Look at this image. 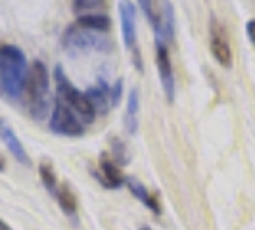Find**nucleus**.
<instances>
[{
  "mask_svg": "<svg viewBox=\"0 0 255 230\" xmlns=\"http://www.w3.org/2000/svg\"><path fill=\"white\" fill-rule=\"evenodd\" d=\"M29 71L25 54L13 44L0 46V85L12 98H19L25 90V79Z\"/></svg>",
  "mask_w": 255,
  "mask_h": 230,
  "instance_id": "1",
  "label": "nucleus"
},
{
  "mask_svg": "<svg viewBox=\"0 0 255 230\" xmlns=\"http://www.w3.org/2000/svg\"><path fill=\"white\" fill-rule=\"evenodd\" d=\"M48 90H50V77L44 62L35 60L29 65L25 79V92L29 112L35 119H42L48 112Z\"/></svg>",
  "mask_w": 255,
  "mask_h": 230,
  "instance_id": "2",
  "label": "nucleus"
},
{
  "mask_svg": "<svg viewBox=\"0 0 255 230\" xmlns=\"http://www.w3.org/2000/svg\"><path fill=\"white\" fill-rule=\"evenodd\" d=\"M62 48L71 56H81V54H89V52H110L114 48V44L102 35L89 31V29H83L75 23L64 31Z\"/></svg>",
  "mask_w": 255,
  "mask_h": 230,
  "instance_id": "3",
  "label": "nucleus"
},
{
  "mask_svg": "<svg viewBox=\"0 0 255 230\" xmlns=\"http://www.w3.org/2000/svg\"><path fill=\"white\" fill-rule=\"evenodd\" d=\"M54 79H56V89H58V100H62L64 104H67L83 123H92L94 121V110L90 106L89 98L85 92H81L79 89H75V85L67 79L64 67L58 64L54 67Z\"/></svg>",
  "mask_w": 255,
  "mask_h": 230,
  "instance_id": "4",
  "label": "nucleus"
},
{
  "mask_svg": "<svg viewBox=\"0 0 255 230\" xmlns=\"http://www.w3.org/2000/svg\"><path fill=\"white\" fill-rule=\"evenodd\" d=\"M50 130L62 136H83L85 134V123L79 119V115L62 100H56L50 115Z\"/></svg>",
  "mask_w": 255,
  "mask_h": 230,
  "instance_id": "5",
  "label": "nucleus"
},
{
  "mask_svg": "<svg viewBox=\"0 0 255 230\" xmlns=\"http://www.w3.org/2000/svg\"><path fill=\"white\" fill-rule=\"evenodd\" d=\"M155 65H157V73L161 79V89L165 94L167 102H175V75H173V65L169 58L167 44L155 40Z\"/></svg>",
  "mask_w": 255,
  "mask_h": 230,
  "instance_id": "6",
  "label": "nucleus"
},
{
  "mask_svg": "<svg viewBox=\"0 0 255 230\" xmlns=\"http://www.w3.org/2000/svg\"><path fill=\"white\" fill-rule=\"evenodd\" d=\"M94 175H96V179L100 180V184H102L104 188H108V190L121 188L125 184V179H127L121 173L119 163L115 159H112L110 155H106V153L100 155V167H98V171H94Z\"/></svg>",
  "mask_w": 255,
  "mask_h": 230,
  "instance_id": "7",
  "label": "nucleus"
},
{
  "mask_svg": "<svg viewBox=\"0 0 255 230\" xmlns=\"http://www.w3.org/2000/svg\"><path fill=\"white\" fill-rule=\"evenodd\" d=\"M119 17H121V33L127 50L136 48V8L132 0H119Z\"/></svg>",
  "mask_w": 255,
  "mask_h": 230,
  "instance_id": "8",
  "label": "nucleus"
},
{
  "mask_svg": "<svg viewBox=\"0 0 255 230\" xmlns=\"http://www.w3.org/2000/svg\"><path fill=\"white\" fill-rule=\"evenodd\" d=\"M211 54L219 62V65L230 69L232 67V50H230L229 37L225 27L219 25L217 21H211Z\"/></svg>",
  "mask_w": 255,
  "mask_h": 230,
  "instance_id": "9",
  "label": "nucleus"
},
{
  "mask_svg": "<svg viewBox=\"0 0 255 230\" xmlns=\"http://www.w3.org/2000/svg\"><path fill=\"white\" fill-rule=\"evenodd\" d=\"M153 31H155V40H159L163 44L175 38V10H173L171 0H161V8L157 13V21L153 25Z\"/></svg>",
  "mask_w": 255,
  "mask_h": 230,
  "instance_id": "10",
  "label": "nucleus"
},
{
  "mask_svg": "<svg viewBox=\"0 0 255 230\" xmlns=\"http://www.w3.org/2000/svg\"><path fill=\"white\" fill-rule=\"evenodd\" d=\"M0 138H2L4 146L8 148V152L12 153L13 159H15L17 163H21V165H25V167L31 163V161H29V155H27V152H25V148H23V144H21V140L17 138V134H15L4 121H0Z\"/></svg>",
  "mask_w": 255,
  "mask_h": 230,
  "instance_id": "11",
  "label": "nucleus"
},
{
  "mask_svg": "<svg viewBox=\"0 0 255 230\" xmlns=\"http://www.w3.org/2000/svg\"><path fill=\"white\" fill-rule=\"evenodd\" d=\"M125 184H127V188L130 190V194H132L138 202H142V204L146 205L150 211H153L155 215H161V204H159L157 196L148 190L136 177H127V179H125Z\"/></svg>",
  "mask_w": 255,
  "mask_h": 230,
  "instance_id": "12",
  "label": "nucleus"
},
{
  "mask_svg": "<svg viewBox=\"0 0 255 230\" xmlns=\"http://www.w3.org/2000/svg\"><path fill=\"white\" fill-rule=\"evenodd\" d=\"M87 98H89L90 106L94 110L96 115H106L112 108V102H110V89L100 83V85H94V87H89L85 90Z\"/></svg>",
  "mask_w": 255,
  "mask_h": 230,
  "instance_id": "13",
  "label": "nucleus"
},
{
  "mask_svg": "<svg viewBox=\"0 0 255 230\" xmlns=\"http://www.w3.org/2000/svg\"><path fill=\"white\" fill-rule=\"evenodd\" d=\"M123 125L127 134H136L138 130V89H130L127 98V114L123 119Z\"/></svg>",
  "mask_w": 255,
  "mask_h": 230,
  "instance_id": "14",
  "label": "nucleus"
},
{
  "mask_svg": "<svg viewBox=\"0 0 255 230\" xmlns=\"http://www.w3.org/2000/svg\"><path fill=\"white\" fill-rule=\"evenodd\" d=\"M77 25L94 33H106L112 25V19L106 13H85L77 17Z\"/></svg>",
  "mask_w": 255,
  "mask_h": 230,
  "instance_id": "15",
  "label": "nucleus"
},
{
  "mask_svg": "<svg viewBox=\"0 0 255 230\" xmlns=\"http://www.w3.org/2000/svg\"><path fill=\"white\" fill-rule=\"evenodd\" d=\"M56 198H58V204H60V207H62V211H64L65 215L77 217L79 202H77L75 192L71 190V186H69L67 182L60 184V188H58V192H56Z\"/></svg>",
  "mask_w": 255,
  "mask_h": 230,
  "instance_id": "16",
  "label": "nucleus"
},
{
  "mask_svg": "<svg viewBox=\"0 0 255 230\" xmlns=\"http://www.w3.org/2000/svg\"><path fill=\"white\" fill-rule=\"evenodd\" d=\"M38 175H40V180H42L44 188L50 192V194L58 192V179H56V171H54L50 161H42L38 165Z\"/></svg>",
  "mask_w": 255,
  "mask_h": 230,
  "instance_id": "17",
  "label": "nucleus"
},
{
  "mask_svg": "<svg viewBox=\"0 0 255 230\" xmlns=\"http://www.w3.org/2000/svg\"><path fill=\"white\" fill-rule=\"evenodd\" d=\"M112 144H114V159L119 163V165H127L128 163V153L125 144L117 138H112Z\"/></svg>",
  "mask_w": 255,
  "mask_h": 230,
  "instance_id": "18",
  "label": "nucleus"
},
{
  "mask_svg": "<svg viewBox=\"0 0 255 230\" xmlns=\"http://www.w3.org/2000/svg\"><path fill=\"white\" fill-rule=\"evenodd\" d=\"M106 4V0H73V8L77 12L83 10H92V8H102Z\"/></svg>",
  "mask_w": 255,
  "mask_h": 230,
  "instance_id": "19",
  "label": "nucleus"
},
{
  "mask_svg": "<svg viewBox=\"0 0 255 230\" xmlns=\"http://www.w3.org/2000/svg\"><path fill=\"white\" fill-rule=\"evenodd\" d=\"M136 2H138V6L142 8V12H144V15H146V19H148L153 27L155 25V21H157V13L153 12L152 0H136Z\"/></svg>",
  "mask_w": 255,
  "mask_h": 230,
  "instance_id": "20",
  "label": "nucleus"
},
{
  "mask_svg": "<svg viewBox=\"0 0 255 230\" xmlns=\"http://www.w3.org/2000/svg\"><path fill=\"white\" fill-rule=\"evenodd\" d=\"M121 94H123V79H117L115 85L110 90V102H112V108H115L119 100H121Z\"/></svg>",
  "mask_w": 255,
  "mask_h": 230,
  "instance_id": "21",
  "label": "nucleus"
},
{
  "mask_svg": "<svg viewBox=\"0 0 255 230\" xmlns=\"http://www.w3.org/2000/svg\"><path fill=\"white\" fill-rule=\"evenodd\" d=\"M246 33H248V38H250V42L255 46V19H250L248 23H246Z\"/></svg>",
  "mask_w": 255,
  "mask_h": 230,
  "instance_id": "22",
  "label": "nucleus"
},
{
  "mask_svg": "<svg viewBox=\"0 0 255 230\" xmlns=\"http://www.w3.org/2000/svg\"><path fill=\"white\" fill-rule=\"evenodd\" d=\"M132 62L138 67V71H142V60H140V52H138V46L132 50Z\"/></svg>",
  "mask_w": 255,
  "mask_h": 230,
  "instance_id": "23",
  "label": "nucleus"
},
{
  "mask_svg": "<svg viewBox=\"0 0 255 230\" xmlns=\"http://www.w3.org/2000/svg\"><path fill=\"white\" fill-rule=\"evenodd\" d=\"M0 230H12V229L8 227V223H4V221L0 219Z\"/></svg>",
  "mask_w": 255,
  "mask_h": 230,
  "instance_id": "24",
  "label": "nucleus"
},
{
  "mask_svg": "<svg viewBox=\"0 0 255 230\" xmlns=\"http://www.w3.org/2000/svg\"><path fill=\"white\" fill-rule=\"evenodd\" d=\"M0 171H4V159L0 157Z\"/></svg>",
  "mask_w": 255,
  "mask_h": 230,
  "instance_id": "25",
  "label": "nucleus"
},
{
  "mask_svg": "<svg viewBox=\"0 0 255 230\" xmlns=\"http://www.w3.org/2000/svg\"><path fill=\"white\" fill-rule=\"evenodd\" d=\"M140 230H152V229H150V227H142Z\"/></svg>",
  "mask_w": 255,
  "mask_h": 230,
  "instance_id": "26",
  "label": "nucleus"
}]
</instances>
